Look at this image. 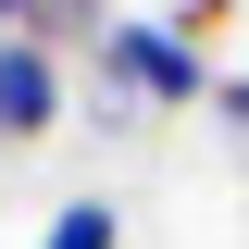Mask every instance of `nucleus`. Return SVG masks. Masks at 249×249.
I'll use <instances>...</instances> for the list:
<instances>
[{"mask_svg":"<svg viewBox=\"0 0 249 249\" xmlns=\"http://www.w3.org/2000/svg\"><path fill=\"white\" fill-rule=\"evenodd\" d=\"M212 88H224V75H212V50H199L187 13H112V25H100V112H112V124L199 112Z\"/></svg>","mask_w":249,"mask_h":249,"instance_id":"1","label":"nucleus"},{"mask_svg":"<svg viewBox=\"0 0 249 249\" xmlns=\"http://www.w3.org/2000/svg\"><path fill=\"white\" fill-rule=\"evenodd\" d=\"M62 50H37V37H0V137H13V150H25V137H50L62 124Z\"/></svg>","mask_w":249,"mask_h":249,"instance_id":"2","label":"nucleus"},{"mask_svg":"<svg viewBox=\"0 0 249 249\" xmlns=\"http://www.w3.org/2000/svg\"><path fill=\"white\" fill-rule=\"evenodd\" d=\"M100 25H112V0H25V37H37V50H62V37L100 50Z\"/></svg>","mask_w":249,"mask_h":249,"instance_id":"3","label":"nucleus"},{"mask_svg":"<svg viewBox=\"0 0 249 249\" xmlns=\"http://www.w3.org/2000/svg\"><path fill=\"white\" fill-rule=\"evenodd\" d=\"M37 249H124V212H112V199H62Z\"/></svg>","mask_w":249,"mask_h":249,"instance_id":"4","label":"nucleus"},{"mask_svg":"<svg viewBox=\"0 0 249 249\" xmlns=\"http://www.w3.org/2000/svg\"><path fill=\"white\" fill-rule=\"evenodd\" d=\"M212 112H224V137H249V75H224V88H212Z\"/></svg>","mask_w":249,"mask_h":249,"instance_id":"5","label":"nucleus"},{"mask_svg":"<svg viewBox=\"0 0 249 249\" xmlns=\"http://www.w3.org/2000/svg\"><path fill=\"white\" fill-rule=\"evenodd\" d=\"M175 13H187V25H199V37H212V25H224V13H237V0H175Z\"/></svg>","mask_w":249,"mask_h":249,"instance_id":"6","label":"nucleus"},{"mask_svg":"<svg viewBox=\"0 0 249 249\" xmlns=\"http://www.w3.org/2000/svg\"><path fill=\"white\" fill-rule=\"evenodd\" d=\"M0 37H25V0H0Z\"/></svg>","mask_w":249,"mask_h":249,"instance_id":"7","label":"nucleus"}]
</instances>
